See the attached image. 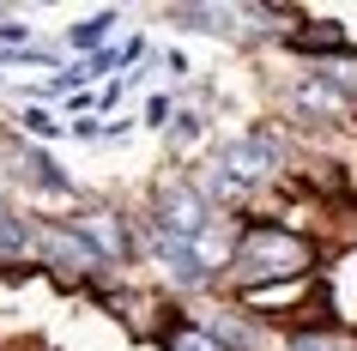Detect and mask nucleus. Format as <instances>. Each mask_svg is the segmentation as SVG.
<instances>
[{"label":"nucleus","instance_id":"nucleus-14","mask_svg":"<svg viewBox=\"0 0 357 351\" xmlns=\"http://www.w3.org/2000/svg\"><path fill=\"white\" fill-rule=\"evenodd\" d=\"M0 43L24 49V43H31V24H19V19H6V13H0Z\"/></svg>","mask_w":357,"mask_h":351},{"label":"nucleus","instance_id":"nucleus-15","mask_svg":"<svg viewBox=\"0 0 357 351\" xmlns=\"http://www.w3.org/2000/svg\"><path fill=\"white\" fill-rule=\"evenodd\" d=\"M194 133H200V115H194V110L176 115V140H194Z\"/></svg>","mask_w":357,"mask_h":351},{"label":"nucleus","instance_id":"nucleus-6","mask_svg":"<svg viewBox=\"0 0 357 351\" xmlns=\"http://www.w3.org/2000/svg\"><path fill=\"white\" fill-rule=\"evenodd\" d=\"M309 79H321V85H327V91L339 97V103H351V97H357V61H351V55H333V61H321V67H315Z\"/></svg>","mask_w":357,"mask_h":351},{"label":"nucleus","instance_id":"nucleus-8","mask_svg":"<svg viewBox=\"0 0 357 351\" xmlns=\"http://www.w3.org/2000/svg\"><path fill=\"white\" fill-rule=\"evenodd\" d=\"M24 248H31V230H24V218H13V206L0 194V255H24Z\"/></svg>","mask_w":357,"mask_h":351},{"label":"nucleus","instance_id":"nucleus-4","mask_svg":"<svg viewBox=\"0 0 357 351\" xmlns=\"http://www.w3.org/2000/svg\"><path fill=\"white\" fill-rule=\"evenodd\" d=\"M37 248L49 255V267H67V273H97V267H103L79 230H55V224H49V230L37 237Z\"/></svg>","mask_w":357,"mask_h":351},{"label":"nucleus","instance_id":"nucleus-11","mask_svg":"<svg viewBox=\"0 0 357 351\" xmlns=\"http://www.w3.org/2000/svg\"><path fill=\"white\" fill-rule=\"evenodd\" d=\"M169 351H218V345H212L200 327H176V333H169Z\"/></svg>","mask_w":357,"mask_h":351},{"label":"nucleus","instance_id":"nucleus-3","mask_svg":"<svg viewBox=\"0 0 357 351\" xmlns=\"http://www.w3.org/2000/svg\"><path fill=\"white\" fill-rule=\"evenodd\" d=\"M273 158H279V146L266 140V133H243V140H230L225 151H218V164H212V194H243L248 182H261L266 170H273Z\"/></svg>","mask_w":357,"mask_h":351},{"label":"nucleus","instance_id":"nucleus-7","mask_svg":"<svg viewBox=\"0 0 357 351\" xmlns=\"http://www.w3.org/2000/svg\"><path fill=\"white\" fill-rule=\"evenodd\" d=\"M115 24H121V19H115V13H91V19H85V24H73V31H67V43H73V49H97V43L109 37Z\"/></svg>","mask_w":357,"mask_h":351},{"label":"nucleus","instance_id":"nucleus-13","mask_svg":"<svg viewBox=\"0 0 357 351\" xmlns=\"http://www.w3.org/2000/svg\"><path fill=\"white\" fill-rule=\"evenodd\" d=\"M24 128H31V133H43V140H55V133H61V121H55L49 110H24Z\"/></svg>","mask_w":357,"mask_h":351},{"label":"nucleus","instance_id":"nucleus-5","mask_svg":"<svg viewBox=\"0 0 357 351\" xmlns=\"http://www.w3.org/2000/svg\"><path fill=\"white\" fill-rule=\"evenodd\" d=\"M200 333H206V339H212L218 351H225V345H236V351H261V333L248 327L243 315H212V321H206Z\"/></svg>","mask_w":357,"mask_h":351},{"label":"nucleus","instance_id":"nucleus-9","mask_svg":"<svg viewBox=\"0 0 357 351\" xmlns=\"http://www.w3.org/2000/svg\"><path fill=\"white\" fill-rule=\"evenodd\" d=\"M339 110H345V103H339L321 79H309V85L297 91V115H339Z\"/></svg>","mask_w":357,"mask_h":351},{"label":"nucleus","instance_id":"nucleus-2","mask_svg":"<svg viewBox=\"0 0 357 351\" xmlns=\"http://www.w3.org/2000/svg\"><path fill=\"white\" fill-rule=\"evenodd\" d=\"M151 237H169V242H206V237H212V200H206L194 182H169V188H158V230H151Z\"/></svg>","mask_w":357,"mask_h":351},{"label":"nucleus","instance_id":"nucleus-10","mask_svg":"<svg viewBox=\"0 0 357 351\" xmlns=\"http://www.w3.org/2000/svg\"><path fill=\"white\" fill-rule=\"evenodd\" d=\"M291 351H357V345L345 339V333H297Z\"/></svg>","mask_w":357,"mask_h":351},{"label":"nucleus","instance_id":"nucleus-12","mask_svg":"<svg viewBox=\"0 0 357 351\" xmlns=\"http://www.w3.org/2000/svg\"><path fill=\"white\" fill-rule=\"evenodd\" d=\"M303 49H339V24H315V31H303Z\"/></svg>","mask_w":357,"mask_h":351},{"label":"nucleus","instance_id":"nucleus-1","mask_svg":"<svg viewBox=\"0 0 357 351\" xmlns=\"http://www.w3.org/2000/svg\"><path fill=\"white\" fill-rule=\"evenodd\" d=\"M303 267H309V242L291 237V230L255 224V230L236 242V273L243 278H297Z\"/></svg>","mask_w":357,"mask_h":351}]
</instances>
